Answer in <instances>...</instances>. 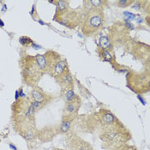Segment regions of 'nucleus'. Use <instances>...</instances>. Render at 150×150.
I'll use <instances>...</instances> for the list:
<instances>
[{"label": "nucleus", "mask_w": 150, "mask_h": 150, "mask_svg": "<svg viewBox=\"0 0 150 150\" xmlns=\"http://www.w3.org/2000/svg\"><path fill=\"white\" fill-rule=\"evenodd\" d=\"M20 67L23 81L28 87H36L45 74L39 66L35 56L27 52L21 53Z\"/></svg>", "instance_id": "f257e3e1"}, {"label": "nucleus", "mask_w": 150, "mask_h": 150, "mask_svg": "<svg viewBox=\"0 0 150 150\" xmlns=\"http://www.w3.org/2000/svg\"><path fill=\"white\" fill-rule=\"evenodd\" d=\"M105 16L103 9H88L81 18V32L85 36H90L97 33L103 26Z\"/></svg>", "instance_id": "f03ea898"}, {"label": "nucleus", "mask_w": 150, "mask_h": 150, "mask_svg": "<svg viewBox=\"0 0 150 150\" xmlns=\"http://www.w3.org/2000/svg\"><path fill=\"white\" fill-rule=\"evenodd\" d=\"M53 20L69 28H74L81 23V17L79 16L77 12L69 10H67L62 14L55 15Z\"/></svg>", "instance_id": "7ed1b4c3"}, {"label": "nucleus", "mask_w": 150, "mask_h": 150, "mask_svg": "<svg viewBox=\"0 0 150 150\" xmlns=\"http://www.w3.org/2000/svg\"><path fill=\"white\" fill-rule=\"evenodd\" d=\"M67 70H69V66H68V63L66 59L60 58L50 67L47 73L50 74L52 77H54L57 80Z\"/></svg>", "instance_id": "20e7f679"}, {"label": "nucleus", "mask_w": 150, "mask_h": 150, "mask_svg": "<svg viewBox=\"0 0 150 150\" xmlns=\"http://www.w3.org/2000/svg\"><path fill=\"white\" fill-rule=\"evenodd\" d=\"M30 100L33 101H37L40 104H42L44 106L47 105L51 101V96L46 93L42 88L36 86L33 88L32 91L30 93Z\"/></svg>", "instance_id": "39448f33"}, {"label": "nucleus", "mask_w": 150, "mask_h": 150, "mask_svg": "<svg viewBox=\"0 0 150 150\" xmlns=\"http://www.w3.org/2000/svg\"><path fill=\"white\" fill-rule=\"evenodd\" d=\"M102 139L111 143V144H114V143H118L121 141H123V136L120 133V131L117 129H107L103 135Z\"/></svg>", "instance_id": "423d86ee"}, {"label": "nucleus", "mask_w": 150, "mask_h": 150, "mask_svg": "<svg viewBox=\"0 0 150 150\" xmlns=\"http://www.w3.org/2000/svg\"><path fill=\"white\" fill-rule=\"evenodd\" d=\"M57 81L65 92L69 89H73L74 88V80L69 72V69L67 70L65 73H64L59 78H58Z\"/></svg>", "instance_id": "0eeeda50"}, {"label": "nucleus", "mask_w": 150, "mask_h": 150, "mask_svg": "<svg viewBox=\"0 0 150 150\" xmlns=\"http://www.w3.org/2000/svg\"><path fill=\"white\" fill-rule=\"evenodd\" d=\"M80 107V99L76 96L72 101L66 102L65 107H64V112L67 113V115H71L75 113L78 108Z\"/></svg>", "instance_id": "6e6552de"}, {"label": "nucleus", "mask_w": 150, "mask_h": 150, "mask_svg": "<svg viewBox=\"0 0 150 150\" xmlns=\"http://www.w3.org/2000/svg\"><path fill=\"white\" fill-rule=\"evenodd\" d=\"M116 120L117 119H116L115 116L110 112H105L101 116V121L105 125H109V126L113 125L115 124Z\"/></svg>", "instance_id": "1a4fd4ad"}, {"label": "nucleus", "mask_w": 150, "mask_h": 150, "mask_svg": "<svg viewBox=\"0 0 150 150\" xmlns=\"http://www.w3.org/2000/svg\"><path fill=\"white\" fill-rule=\"evenodd\" d=\"M99 45L100 47V50H105V51H109L112 48V43L110 39L105 36L102 35L99 39Z\"/></svg>", "instance_id": "9d476101"}, {"label": "nucleus", "mask_w": 150, "mask_h": 150, "mask_svg": "<svg viewBox=\"0 0 150 150\" xmlns=\"http://www.w3.org/2000/svg\"><path fill=\"white\" fill-rule=\"evenodd\" d=\"M54 4H57L56 8V13L55 15L62 14L67 10H69V2L64 1V0H60V1H54Z\"/></svg>", "instance_id": "9b49d317"}, {"label": "nucleus", "mask_w": 150, "mask_h": 150, "mask_svg": "<svg viewBox=\"0 0 150 150\" xmlns=\"http://www.w3.org/2000/svg\"><path fill=\"white\" fill-rule=\"evenodd\" d=\"M35 57L38 64H39V66L40 67V69H42V71L44 73H46V71H47V64H46V58L44 57V55L43 54H37V55H35Z\"/></svg>", "instance_id": "f8f14e48"}, {"label": "nucleus", "mask_w": 150, "mask_h": 150, "mask_svg": "<svg viewBox=\"0 0 150 150\" xmlns=\"http://www.w3.org/2000/svg\"><path fill=\"white\" fill-rule=\"evenodd\" d=\"M70 125H71V121L68 119H64L60 127H59V130L62 133H67L70 129Z\"/></svg>", "instance_id": "ddd939ff"}, {"label": "nucleus", "mask_w": 150, "mask_h": 150, "mask_svg": "<svg viewBox=\"0 0 150 150\" xmlns=\"http://www.w3.org/2000/svg\"><path fill=\"white\" fill-rule=\"evenodd\" d=\"M34 42H35V41H34L31 38L28 37V36H21V37L19 38V43H20L23 46H25V47L30 46Z\"/></svg>", "instance_id": "4468645a"}, {"label": "nucleus", "mask_w": 150, "mask_h": 150, "mask_svg": "<svg viewBox=\"0 0 150 150\" xmlns=\"http://www.w3.org/2000/svg\"><path fill=\"white\" fill-rule=\"evenodd\" d=\"M76 97V93H74L73 89H69L67 90L65 93H64V100L66 102H69V101H72Z\"/></svg>", "instance_id": "2eb2a0df"}, {"label": "nucleus", "mask_w": 150, "mask_h": 150, "mask_svg": "<svg viewBox=\"0 0 150 150\" xmlns=\"http://www.w3.org/2000/svg\"><path fill=\"white\" fill-rule=\"evenodd\" d=\"M99 52H100V57L103 58L105 61H108V62L112 61V54L110 53V52H109V51L100 50Z\"/></svg>", "instance_id": "dca6fc26"}, {"label": "nucleus", "mask_w": 150, "mask_h": 150, "mask_svg": "<svg viewBox=\"0 0 150 150\" xmlns=\"http://www.w3.org/2000/svg\"><path fill=\"white\" fill-rule=\"evenodd\" d=\"M135 1H130V0H118L117 1V5L120 8H125V7H128L129 5H132L134 4Z\"/></svg>", "instance_id": "f3484780"}, {"label": "nucleus", "mask_w": 150, "mask_h": 150, "mask_svg": "<svg viewBox=\"0 0 150 150\" xmlns=\"http://www.w3.org/2000/svg\"><path fill=\"white\" fill-rule=\"evenodd\" d=\"M124 16L126 17V20L129 21V22H130V20H134V19L136 18V16H137L135 14H133V13H130V12H129V11L124 12Z\"/></svg>", "instance_id": "a211bd4d"}, {"label": "nucleus", "mask_w": 150, "mask_h": 150, "mask_svg": "<svg viewBox=\"0 0 150 150\" xmlns=\"http://www.w3.org/2000/svg\"><path fill=\"white\" fill-rule=\"evenodd\" d=\"M131 7H132V9H134V10H136V11H140L141 8H142L143 6H142V2L137 1V2H134V4H132Z\"/></svg>", "instance_id": "6ab92c4d"}, {"label": "nucleus", "mask_w": 150, "mask_h": 150, "mask_svg": "<svg viewBox=\"0 0 150 150\" xmlns=\"http://www.w3.org/2000/svg\"><path fill=\"white\" fill-rule=\"evenodd\" d=\"M125 26L127 27L128 28H129V29H131V30H133L134 28H135V27H134V25L132 24V23H130L129 21H128V20H125Z\"/></svg>", "instance_id": "aec40b11"}, {"label": "nucleus", "mask_w": 150, "mask_h": 150, "mask_svg": "<svg viewBox=\"0 0 150 150\" xmlns=\"http://www.w3.org/2000/svg\"><path fill=\"white\" fill-rule=\"evenodd\" d=\"M30 46H32L35 50H40V49H42V46H40V45H38V44H36L35 42H34L32 45Z\"/></svg>", "instance_id": "412c9836"}, {"label": "nucleus", "mask_w": 150, "mask_h": 150, "mask_svg": "<svg viewBox=\"0 0 150 150\" xmlns=\"http://www.w3.org/2000/svg\"><path fill=\"white\" fill-rule=\"evenodd\" d=\"M137 99H138L139 100H140V102H141L142 104V105H146V102H145V100H144V99H143V98H142V96H141L140 94H137Z\"/></svg>", "instance_id": "4be33fe9"}, {"label": "nucleus", "mask_w": 150, "mask_h": 150, "mask_svg": "<svg viewBox=\"0 0 150 150\" xmlns=\"http://www.w3.org/2000/svg\"><path fill=\"white\" fill-rule=\"evenodd\" d=\"M35 12H36V8H35V4H33L32 10H31V11H30V15H31V16H32V17L34 16V14H35Z\"/></svg>", "instance_id": "5701e85b"}, {"label": "nucleus", "mask_w": 150, "mask_h": 150, "mask_svg": "<svg viewBox=\"0 0 150 150\" xmlns=\"http://www.w3.org/2000/svg\"><path fill=\"white\" fill-rule=\"evenodd\" d=\"M9 147H10V149L11 150H17V148H16L15 145H13L12 143H10V144H9Z\"/></svg>", "instance_id": "b1692460"}, {"label": "nucleus", "mask_w": 150, "mask_h": 150, "mask_svg": "<svg viewBox=\"0 0 150 150\" xmlns=\"http://www.w3.org/2000/svg\"><path fill=\"white\" fill-rule=\"evenodd\" d=\"M36 21H37L38 23H40V25H42V26H45V25H46V23H45V22H43V21H42L41 19H39V20H36Z\"/></svg>", "instance_id": "393cba45"}, {"label": "nucleus", "mask_w": 150, "mask_h": 150, "mask_svg": "<svg viewBox=\"0 0 150 150\" xmlns=\"http://www.w3.org/2000/svg\"><path fill=\"white\" fill-rule=\"evenodd\" d=\"M18 99H19V91L16 90V95H15V100H17Z\"/></svg>", "instance_id": "a878e982"}, {"label": "nucleus", "mask_w": 150, "mask_h": 150, "mask_svg": "<svg viewBox=\"0 0 150 150\" xmlns=\"http://www.w3.org/2000/svg\"><path fill=\"white\" fill-rule=\"evenodd\" d=\"M137 23H143V22H144V19H142V18L139 17V18H137Z\"/></svg>", "instance_id": "bb28decb"}, {"label": "nucleus", "mask_w": 150, "mask_h": 150, "mask_svg": "<svg viewBox=\"0 0 150 150\" xmlns=\"http://www.w3.org/2000/svg\"><path fill=\"white\" fill-rule=\"evenodd\" d=\"M7 11V5L6 4H4L3 5V10H2V12H4Z\"/></svg>", "instance_id": "cd10ccee"}, {"label": "nucleus", "mask_w": 150, "mask_h": 150, "mask_svg": "<svg viewBox=\"0 0 150 150\" xmlns=\"http://www.w3.org/2000/svg\"><path fill=\"white\" fill-rule=\"evenodd\" d=\"M4 25H5L4 23V22H3V20L0 18V27H1V28H4Z\"/></svg>", "instance_id": "c85d7f7f"}, {"label": "nucleus", "mask_w": 150, "mask_h": 150, "mask_svg": "<svg viewBox=\"0 0 150 150\" xmlns=\"http://www.w3.org/2000/svg\"><path fill=\"white\" fill-rule=\"evenodd\" d=\"M117 150H131V148H122V149Z\"/></svg>", "instance_id": "c756f323"}]
</instances>
